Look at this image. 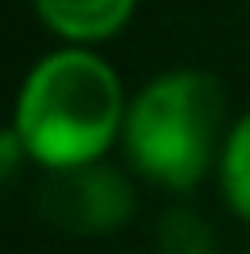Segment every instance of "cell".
Wrapping results in <instances>:
<instances>
[{
    "label": "cell",
    "mask_w": 250,
    "mask_h": 254,
    "mask_svg": "<svg viewBox=\"0 0 250 254\" xmlns=\"http://www.w3.org/2000/svg\"><path fill=\"white\" fill-rule=\"evenodd\" d=\"M121 75L88 46H59L25 71L13 104V133L34 163L67 175L100 163L125 125Z\"/></svg>",
    "instance_id": "6da1fadb"
},
{
    "label": "cell",
    "mask_w": 250,
    "mask_h": 254,
    "mask_svg": "<svg viewBox=\"0 0 250 254\" xmlns=\"http://www.w3.org/2000/svg\"><path fill=\"white\" fill-rule=\"evenodd\" d=\"M225 92L200 67H171L129 96L121 146L142 175L163 188H192L221 158Z\"/></svg>",
    "instance_id": "7a4b0ae2"
},
{
    "label": "cell",
    "mask_w": 250,
    "mask_h": 254,
    "mask_svg": "<svg viewBox=\"0 0 250 254\" xmlns=\"http://www.w3.org/2000/svg\"><path fill=\"white\" fill-rule=\"evenodd\" d=\"M59 200H67V208H62V217H67V225L75 229H104V225H117L125 221L129 213V184L109 171V167L92 163V167H79V171H67L59 175Z\"/></svg>",
    "instance_id": "3957f363"
},
{
    "label": "cell",
    "mask_w": 250,
    "mask_h": 254,
    "mask_svg": "<svg viewBox=\"0 0 250 254\" xmlns=\"http://www.w3.org/2000/svg\"><path fill=\"white\" fill-rule=\"evenodd\" d=\"M34 8L67 46H88L117 34L133 13V0H34Z\"/></svg>",
    "instance_id": "277c9868"
},
{
    "label": "cell",
    "mask_w": 250,
    "mask_h": 254,
    "mask_svg": "<svg viewBox=\"0 0 250 254\" xmlns=\"http://www.w3.org/2000/svg\"><path fill=\"white\" fill-rule=\"evenodd\" d=\"M217 179L221 192L242 221H250V113H242L225 133L221 158H217Z\"/></svg>",
    "instance_id": "5b68a950"
},
{
    "label": "cell",
    "mask_w": 250,
    "mask_h": 254,
    "mask_svg": "<svg viewBox=\"0 0 250 254\" xmlns=\"http://www.w3.org/2000/svg\"><path fill=\"white\" fill-rule=\"evenodd\" d=\"M246 254H250V250H246Z\"/></svg>",
    "instance_id": "8992f818"
}]
</instances>
